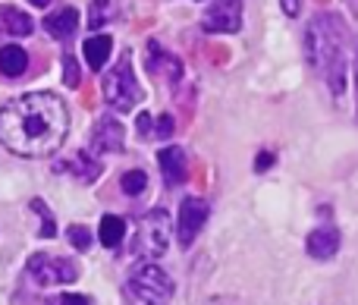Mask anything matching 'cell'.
<instances>
[{
    "label": "cell",
    "mask_w": 358,
    "mask_h": 305,
    "mask_svg": "<svg viewBox=\"0 0 358 305\" xmlns=\"http://www.w3.org/2000/svg\"><path fill=\"white\" fill-rule=\"evenodd\" d=\"M280 3H283L286 16H299V13H302V0H280Z\"/></svg>",
    "instance_id": "cell-25"
},
{
    "label": "cell",
    "mask_w": 358,
    "mask_h": 305,
    "mask_svg": "<svg viewBox=\"0 0 358 305\" xmlns=\"http://www.w3.org/2000/svg\"><path fill=\"white\" fill-rule=\"evenodd\" d=\"M25 66H29V54H25L19 44H6V48H0V73L3 76L16 79V76L25 73Z\"/></svg>",
    "instance_id": "cell-16"
},
{
    "label": "cell",
    "mask_w": 358,
    "mask_h": 305,
    "mask_svg": "<svg viewBox=\"0 0 358 305\" xmlns=\"http://www.w3.org/2000/svg\"><path fill=\"white\" fill-rule=\"evenodd\" d=\"M308 255L311 258H330V255H336V249H340V233L334 230V227H321V230H315L308 236Z\"/></svg>",
    "instance_id": "cell-11"
},
{
    "label": "cell",
    "mask_w": 358,
    "mask_h": 305,
    "mask_svg": "<svg viewBox=\"0 0 358 305\" xmlns=\"http://www.w3.org/2000/svg\"><path fill=\"white\" fill-rule=\"evenodd\" d=\"M31 211H35V214H41V230H38V233H41L44 239L57 236V220H54V214H50L48 208H44V201H41V199H35V201H31Z\"/></svg>",
    "instance_id": "cell-19"
},
{
    "label": "cell",
    "mask_w": 358,
    "mask_h": 305,
    "mask_svg": "<svg viewBox=\"0 0 358 305\" xmlns=\"http://www.w3.org/2000/svg\"><path fill=\"white\" fill-rule=\"evenodd\" d=\"M110 16H113V0H94L92 13H88V25L92 29H104Z\"/></svg>",
    "instance_id": "cell-18"
},
{
    "label": "cell",
    "mask_w": 358,
    "mask_h": 305,
    "mask_svg": "<svg viewBox=\"0 0 358 305\" xmlns=\"http://www.w3.org/2000/svg\"><path fill=\"white\" fill-rule=\"evenodd\" d=\"M170 230H173V224H170V214L167 211H151L145 214L142 220H138V233H136V255L142 258H157L167 252L170 246Z\"/></svg>",
    "instance_id": "cell-4"
},
{
    "label": "cell",
    "mask_w": 358,
    "mask_h": 305,
    "mask_svg": "<svg viewBox=\"0 0 358 305\" xmlns=\"http://www.w3.org/2000/svg\"><path fill=\"white\" fill-rule=\"evenodd\" d=\"M29 3H31V6H48L50 0H29Z\"/></svg>",
    "instance_id": "cell-28"
},
{
    "label": "cell",
    "mask_w": 358,
    "mask_h": 305,
    "mask_svg": "<svg viewBox=\"0 0 358 305\" xmlns=\"http://www.w3.org/2000/svg\"><path fill=\"white\" fill-rule=\"evenodd\" d=\"M104 98L113 111H123V113L132 111V107L142 101V88H138L136 76H132L129 57H123V60L104 76Z\"/></svg>",
    "instance_id": "cell-3"
},
{
    "label": "cell",
    "mask_w": 358,
    "mask_h": 305,
    "mask_svg": "<svg viewBox=\"0 0 358 305\" xmlns=\"http://www.w3.org/2000/svg\"><path fill=\"white\" fill-rule=\"evenodd\" d=\"M157 164H161L164 176H167L170 186H179V183H185V151L182 148H164L161 155H157Z\"/></svg>",
    "instance_id": "cell-12"
},
{
    "label": "cell",
    "mask_w": 358,
    "mask_h": 305,
    "mask_svg": "<svg viewBox=\"0 0 358 305\" xmlns=\"http://www.w3.org/2000/svg\"><path fill=\"white\" fill-rule=\"evenodd\" d=\"M66 139V107L50 92H31L0 111V142L22 157L54 155Z\"/></svg>",
    "instance_id": "cell-1"
},
{
    "label": "cell",
    "mask_w": 358,
    "mask_h": 305,
    "mask_svg": "<svg viewBox=\"0 0 358 305\" xmlns=\"http://www.w3.org/2000/svg\"><path fill=\"white\" fill-rule=\"evenodd\" d=\"M57 305H92L85 299V296H79V293H63L60 299H57Z\"/></svg>",
    "instance_id": "cell-24"
},
{
    "label": "cell",
    "mask_w": 358,
    "mask_h": 305,
    "mask_svg": "<svg viewBox=\"0 0 358 305\" xmlns=\"http://www.w3.org/2000/svg\"><path fill=\"white\" fill-rule=\"evenodd\" d=\"M126 293L138 305H167V299L173 296V281L157 264H142V268L132 271Z\"/></svg>",
    "instance_id": "cell-2"
},
{
    "label": "cell",
    "mask_w": 358,
    "mask_h": 305,
    "mask_svg": "<svg viewBox=\"0 0 358 305\" xmlns=\"http://www.w3.org/2000/svg\"><path fill=\"white\" fill-rule=\"evenodd\" d=\"M25 271H29V277L38 287H63V283H73L76 277H79V268H76L73 262L54 258V255H41V252H35V255L25 262Z\"/></svg>",
    "instance_id": "cell-5"
},
{
    "label": "cell",
    "mask_w": 358,
    "mask_h": 305,
    "mask_svg": "<svg viewBox=\"0 0 358 305\" xmlns=\"http://www.w3.org/2000/svg\"><path fill=\"white\" fill-rule=\"evenodd\" d=\"M271 164H273V155H271V151H261L258 161H255V170H267Z\"/></svg>",
    "instance_id": "cell-27"
},
{
    "label": "cell",
    "mask_w": 358,
    "mask_h": 305,
    "mask_svg": "<svg viewBox=\"0 0 358 305\" xmlns=\"http://www.w3.org/2000/svg\"><path fill=\"white\" fill-rule=\"evenodd\" d=\"M145 186H148V176H145L142 170H129V173H123V192L126 195H142Z\"/></svg>",
    "instance_id": "cell-20"
},
{
    "label": "cell",
    "mask_w": 358,
    "mask_h": 305,
    "mask_svg": "<svg viewBox=\"0 0 358 305\" xmlns=\"http://www.w3.org/2000/svg\"><path fill=\"white\" fill-rule=\"evenodd\" d=\"M44 29H48L50 38L66 41V38H73L76 29H79V10H76V6H63V10L50 13V16L44 19Z\"/></svg>",
    "instance_id": "cell-9"
},
{
    "label": "cell",
    "mask_w": 358,
    "mask_h": 305,
    "mask_svg": "<svg viewBox=\"0 0 358 305\" xmlns=\"http://www.w3.org/2000/svg\"><path fill=\"white\" fill-rule=\"evenodd\" d=\"M204 220H208V201L201 199H185L179 205V214H176V239L182 249H189L195 243V236L201 233Z\"/></svg>",
    "instance_id": "cell-7"
},
{
    "label": "cell",
    "mask_w": 358,
    "mask_h": 305,
    "mask_svg": "<svg viewBox=\"0 0 358 305\" xmlns=\"http://www.w3.org/2000/svg\"><path fill=\"white\" fill-rule=\"evenodd\" d=\"M110 35H92L85 44H82V54H85V63L92 69H104V63L110 60Z\"/></svg>",
    "instance_id": "cell-14"
},
{
    "label": "cell",
    "mask_w": 358,
    "mask_h": 305,
    "mask_svg": "<svg viewBox=\"0 0 358 305\" xmlns=\"http://www.w3.org/2000/svg\"><path fill=\"white\" fill-rule=\"evenodd\" d=\"M126 145V136H123V126L117 123L113 117H101L92 129V151L98 155H117L123 151Z\"/></svg>",
    "instance_id": "cell-8"
},
{
    "label": "cell",
    "mask_w": 358,
    "mask_h": 305,
    "mask_svg": "<svg viewBox=\"0 0 358 305\" xmlns=\"http://www.w3.org/2000/svg\"><path fill=\"white\" fill-rule=\"evenodd\" d=\"M101 161L92 155V151H79V155H73V161H69V173L76 176L79 183H94L101 176Z\"/></svg>",
    "instance_id": "cell-15"
},
{
    "label": "cell",
    "mask_w": 358,
    "mask_h": 305,
    "mask_svg": "<svg viewBox=\"0 0 358 305\" xmlns=\"http://www.w3.org/2000/svg\"><path fill=\"white\" fill-rule=\"evenodd\" d=\"M155 126H157L155 132H157V136H161V139H170V136H173V117H170V113H164V117L157 120Z\"/></svg>",
    "instance_id": "cell-23"
},
{
    "label": "cell",
    "mask_w": 358,
    "mask_h": 305,
    "mask_svg": "<svg viewBox=\"0 0 358 305\" xmlns=\"http://www.w3.org/2000/svg\"><path fill=\"white\" fill-rule=\"evenodd\" d=\"M66 239H69V246L73 249H79V252H88V246H92V233L85 230V227H69V233H66Z\"/></svg>",
    "instance_id": "cell-21"
},
{
    "label": "cell",
    "mask_w": 358,
    "mask_h": 305,
    "mask_svg": "<svg viewBox=\"0 0 358 305\" xmlns=\"http://www.w3.org/2000/svg\"><path fill=\"white\" fill-rule=\"evenodd\" d=\"M151 129H155V120H151L148 113H138V132H142V136H148Z\"/></svg>",
    "instance_id": "cell-26"
},
{
    "label": "cell",
    "mask_w": 358,
    "mask_h": 305,
    "mask_svg": "<svg viewBox=\"0 0 358 305\" xmlns=\"http://www.w3.org/2000/svg\"><path fill=\"white\" fill-rule=\"evenodd\" d=\"M123 236H126L123 218H117V214H107V218L101 220V230H98L101 246H107V249H117V246L123 243Z\"/></svg>",
    "instance_id": "cell-17"
},
{
    "label": "cell",
    "mask_w": 358,
    "mask_h": 305,
    "mask_svg": "<svg viewBox=\"0 0 358 305\" xmlns=\"http://www.w3.org/2000/svg\"><path fill=\"white\" fill-rule=\"evenodd\" d=\"M201 29L208 35H233L242 29V0H217L204 10Z\"/></svg>",
    "instance_id": "cell-6"
},
{
    "label": "cell",
    "mask_w": 358,
    "mask_h": 305,
    "mask_svg": "<svg viewBox=\"0 0 358 305\" xmlns=\"http://www.w3.org/2000/svg\"><path fill=\"white\" fill-rule=\"evenodd\" d=\"M35 22H31L29 13H22L19 6H0V31L3 35H13V38H25L31 35Z\"/></svg>",
    "instance_id": "cell-10"
},
{
    "label": "cell",
    "mask_w": 358,
    "mask_h": 305,
    "mask_svg": "<svg viewBox=\"0 0 358 305\" xmlns=\"http://www.w3.org/2000/svg\"><path fill=\"white\" fill-rule=\"evenodd\" d=\"M145 60H148V69H151V73H161V69H164V73L170 76V82H176L179 73H182V66H179L176 57L167 54V50H164L157 41H148V57H145Z\"/></svg>",
    "instance_id": "cell-13"
},
{
    "label": "cell",
    "mask_w": 358,
    "mask_h": 305,
    "mask_svg": "<svg viewBox=\"0 0 358 305\" xmlns=\"http://www.w3.org/2000/svg\"><path fill=\"white\" fill-rule=\"evenodd\" d=\"M63 82L66 85H79V63L73 60V57H63Z\"/></svg>",
    "instance_id": "cell-22"
}]
</instances>
